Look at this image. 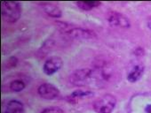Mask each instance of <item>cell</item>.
Instances as JSON below:
<instances>
[{
    "mask_svg": "<svg viewBox=\"0 0 151 113\" xmlns=\"http://www.w3.org/2000/svg\"><path fill=\"white\" fill-rule=\"evenodd\" d=\"M42 8L47 13L50 17L52 18H60L61 16V10L60 8L55 4V3H51V2H44L41 4Z\"/></svg>",
    "mask_w": 151,
    "mask_h": 113,
    "instance_id": "obj_8",
    "label": "cell"
},
{
    "mask_svg": "<svg viewBox=\"0 0 151 113\" xmlns=\"http://www.w3.org/2000/svg\"><path fill=\"white\" fill-rule=\"evenodd\" d=\"M37 92L40 97L45 100H53L57 98L60 95L59 89L51 83H44L40 85Z\"/></svg>",
    "mask_w": 151,
    "mask_h": 113,
    "instance_id": "obj_5",
    "label": "cell"
},
{
    "mask_svg": "<svg viewBox=\"0 0 151 113\" xmlns=\"http://www.w3.org/2000/svg\"><path fill=\"white\" fill-rule=\"evenodd\" d=\"M147 27H148L149 29H151V20H148V22H147Z\"/></svg>",
    "mask_w": 151,
    "mask_h": 113,
    "instance_id": "obj_16",
    "label": "cell"
},
{
    "mask_svg": "<svg viewBox=\"0 0 151 113\" xmlns=\"http://www.w3.org/2000/svg\"><path fill=\"white\" fill-rule=\"evenodd\" d=\"M108 22L116 28H130L131 24L129 20L120 13L111 12L108 15Z\"/></svg>",
    "mask_w": 151,
    "mask_h": 113,
    "instance_id": "obj_6",
    "label": "cell"
},
{
    "mask_svg": "<svg viewBox=\"0 0 151 113\" xmlns=\"http://www.w3.org/2000/svg\"><path fill=\"white\" fill-rule=\"evenodd\" d=\"M62 65L63 61L60 56H52L44 65V73L47 75H52L62 67Z\"/></svg>",
    "mask_w": 151,
    "mask_h": 113,
    "instance_id": "obj_7",
    "label": "cell"
},
{
    "mask_svg": "<svg viewBox=\"0 0 151 113\" xmlns=\"http://www.w3.org/2000/svg\"><path fill=\"white\" fill-rule=\"evenodd\" d=\"M2 16L9 23L18 21L22 15L21 4L16 1H4L1 3Z\"/></svg>",
    "mask_w": 151,
    "mask_h": 113,
    "instance_id": "obj_1",
    "label": "cell"
},
{
    "mask_svg": "<svg viewBox=\"0 0 151 113\" xmlns=\"http://www.w3.org/2000/svg\"><path fill=\"white\" fill-rule=\"evenodd\" d=\"M41 113H64V111L59 107H49L43 109Z\"/></svg>",
    "mask_w": 151,
    "mask_h": 113,
    "instance_id": "obj_14",
    "label": "cell"
},
{
    "mask_svg": "<svg viewBox=\"0 0 151 113\" xmlns=\"http://www.w3.org/2000/svg\"><path fill=\"white\" fill-rule=\"evenodd\" d=\"M143 73H144V66L141 65H137L129 73V74L127 76V80L132 83L136 82L142 77Z\"/></svg>",
    "mask_w": 151,
    "mask_h": 113,
    "instance_id": "obj_10",
    "label": "cell"
},
{
    "mask_svg": "<svg viewBox=\"0 0 151 113\" xmlns=\"http://www.w3.org/2000/svg\"><path fill=\"white\" fill-rule=\"evenodd\" d=\"M92 95H93V93L91 91L76 90L68 97V101L71 103H77L80 99H83L86 97H90Z\"/></svg>",
    "mask_w": 151,
    "mask_h": 113,
    "instance_id": "obj_11",
    "label": "cell"
},
{
    "mask_svg": "<svg viewBox=\"0 0 151 113\" xmlns=\"http://www.w3.org/2000/svg\"><path fill=\"white\" fill-rule=\"evenodd\" d=\"M64 28V33L68 35L69 37L74 39H91L95 36V35L91 31L82 28Z\"/></svg>",
    "mask_w": 151,
    "mask_h": 113,
    "instance_id": "obj_4",
    "label": "cell"
},
{
    "mask_svg": "<svg viewBox=\"0 0 151 113\" xmlns=\"http://www.w3.org/2000/svg\"><path fill=\"white\" fill-rule=\"evenodd\" d=\"M94 78V73L91 69H80L75 71L69 77V81L74 86H86Z\"/></svg>",
    "mask_w": 151,
    "mask_h": 113,
    "instance_id": "obj_3",
    "label": "cell"
},
{
    "mask_svg": "<svg viewBox=\"0 0 151 113\" xmlns=\"http://www.w3.org/2000/svg\"><path fill=\"white\" fill-rule=\"evenodd\" d=\"M145 113H151V104H147L146 105L145 109H144Z\"/></svg>",
    "mask_w": 151,
    "mask_h": 113,
    "instance_id": "obj_15",
    "label": "cell"
},
{
    "mask_svg": "<svg viewBox=\"0 0 151 113\" xmlns=\"http://www.w3.org/2000/svg\"><path fill=\"white\" fill-rule=\"evenodd\" d=\"M10 88L14 92H21L25 88V83L20 80H16L11 82Z\"/></svg>",
    "mask_w": 151,
    "mask_h": 113,
    "instance_id": "obj_13",
    "label": "cell"
},
{
    "mask_svg": "<svg viewBox=\"0 0 151 113\" xmlns=\"http://www.w3.org/2000/svg\"><path fill=\"white\" fill-rule=\"evenodd\" d=\"M101 2L99 1H78L77 2V6L84 10V11H90L95 7H98L99 6H101Z\"/></svg>",
    "mask_w": 151,
    "mask_h": 113,
    "instance_id": "obj_12",
    "label": "cell"
},
{
    "mask_svg": "<svg viewBox=\"0 0 151 113\" xmlns=\"http://www.w3.org/2000/svg\"><path fill=\"white\" fill-rule=\"evenodd\" d=\"M116 104V98L112 95H105L99 98L93 104L97 113H111Z\"/></svg>",
    "mask_w": 151,
    "mask_h": 113,
    "instance_id": "obj_2",
    "label": "cell"
},
{
    "mask_svg": "<svg viewBox=\"0 0 151 113\" xmlns=\"http://www.w3.org/2000/svg\"><path fill=\"white\" fill-rule=\"evenodd\" d=\"M24 110V105L22 102L17 100L9 101L4 109V113H22Z\"/></svg>",
    "mask_w": 151,
    "mask_h": 113,
    "instance_id": "obj_9",
    "label": "cell"
}]
</instances>
